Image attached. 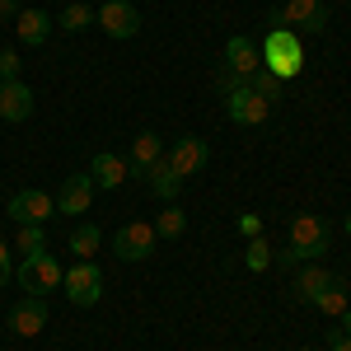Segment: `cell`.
Wrapping results in <instances>:
<instances>
[{
  "instance_id": "18",
  "label": "cell",
  "mask_w": 351,
  "mask_h": 351,
  "mask_svg": "<svg viewBox=\"0 0 351 351\" xmlns=\"http://www.w3.org/2000/svg\"><path fill=\"white\" fill-rule=\"evenodd\" d=\"M14 33H19V43H24V47H43V43H47V33H52V19H47L43 10H19Z\"/></svg>"
},
{
  "instance_id": "27",
  "label": "cell",
  "mask_w": 351,
  "mask_h": 351,
  "mask_svg": "<svg viewBox=\"0 0 351 351\" xmlns=\"http://www.w3.org/2000/svg\"><path fill=\"white\" fill-rule=\"evenodd\" d=\"M0 80H19V52H0Z\"/></svg>"
},
{
  "instance_id": "20",
  "label": "cell",
  "mask_w": 351,
  "mask_h": 351,
  "mask_svg": "<svg viewBox=\"0 0 351 351\" xmlns=\"http://www.w3.org/2000/svg\"><path fill=\"white\" fill-rule=\"evenodd\" d=\"M99 243H104V230H99V225H89V220L71 230V253H75L80 263H89V258L99 253Z\"/></svg>"
},
{
  "instance_id": "33",
  "label": "cell",
  "mask_w": 351,
  "mask_h": 351,
  "mask_svg": "<svg viewBox=\"0 0 351 351\" xmlns=\"http://www.w3.org/2000/svg\"><path fill=\"white\" fill-rule=\"evenodd\" d=\"M337 332H347V337H351V309L342 314V319H337Z\"/></svg>"
},
{
  "instance_id": "8",
  "label": "cell",
  "mask_w": 351,
  "mask_h": 351,
  "mask_svg": "<svg viewBox=\"0 0 351 351\" xmlns=\"http://www.w3.org/2000/svg\"><path fill=\"white\" fill-rule=\"evenodd\" d=\"M94 19H99V28H104L108 38H117V43H127V38L141 33V10H136L132 0H104V5L94 10Z\"/></svg>"
},
{
  "instance_id": "7",
  "label": "cell",
  "mask_w": 351,
  "mask_h": 351,
  "mask_svg": "<svg viewBox=\"0 0 351 351\" xmlns=\"http://www.w3.org/2000/svg\"><path fill=\"white\" fill-rule=\"evenodd\" d=\"M155 243H160L155 225H145V220H132V225H122V230L112 234V253H117L122 263H145V258L155 253Z\"/></svg>"
},
{
  "instance_id": "32",
  "label": "cell",
  "mask_w": 351,
  "mask_h": 351,
  "mask_svg": "<svg viewBox=\"0 0 351 351\" xmlns=\"http://www.w3.org/2000/svg\"><path fill=\"white\" fill-rule=\"evenodd\" d=\"M0 19H19V0H0Z\"/></svg>"
},
{
  "instance_id": "30",
  "label": "cell",
  "mask_w": 351,
  "mask_h": 351,
  "mask_svg": "<svg viewBox=\"0 0 351 351\" xmlns=\"http://www.w3.org/2000/svg\"><path fill=\"white\" fill-rule=\"evenodd\" d=\"M328 351H351V337H347V332H337V328H332V332H328Z\"/></svg>"
},
{
  "instance_id": "14",
  "label": "cell",
  "mask_w": 351,
  "mask_h": 351,
  "mask_svg": "<svg viewBox=\"0 0 351 351\" xmlns=\"http://www.w3.org/2000/svg\"><path fill=\"white\" fill-rule=\"evenodd\" d=\"M33 89L24 80H0V122H28Z\"/></svg>"
},
{
  "instance_id": "24",
  "label": "cell",
  "mask_w": 351,
  "mask_h": 351,
  "mask_svg": "<svg viewBox=\"0 0 351 351\" xmlns=\"http://www.w3.org/2000/svg\"><path fill=\"white\" fill-rule=\"evenodd\" d=\"M89 24H94V10H89V5H80V0L61 10V28H66V33H80V28H89Z\"/></svg>"
},
{
  "instance_id": "29",
  "label": "cell",
  "mask_w": 351,
  "mask_h": 351,
  "mask_svg": "<svg viewBox=\"0 0 351 351\" xmlns=\"http://www.w3.org/2000/svg\"><path fill=\"white\" fill-rule=\"evenodd\" d=\"M239 230L248 234V239H258V234H263V220L258 216H239Z\"/></svg>"
},
{
  "instance_id": "16",
  "label": "cell",
  "mask_w": 351,
  "mask_h": 351,
  "mask_svg": "<svg viewBox=\"0 0 351 351\" xmlns=\"http://www.w3.org/2000/svg\"><path fill=\"white\" fill-rule=\"evenodd\" d=\"M164 160V141L155 132H141L132 141V155H127V164H132V178H145L155 164Z\"/></svg>"
},
{
  "instance_id": "25",
  "label": "cell",
  "mask_w": 351,
  "mask_h": 351,
  "mask_svg": "<svg viewBox=\"0 0 351 351\" xmlns=\"http://www.w3.org/2000/svg\"><path fill=\"white\" fill-rule=\"evenodd\" d=\"M243 267H248V271H267L271 267V248H267V239H263V234H258V239H248Z\"/></svg>"
},
{
  "instance_id": "35",
  "label": "cell",
  "mask_w": 351,
  "mask_h": 351,
  "mask_svg": "<svg viewBox=\"0 0 351 351\" xmlns=\"http://www.w3.org/2000/svg\"><path fill=\"white\" fill-rule=\"evenodd\" d=\"M309 351H314V347H309Z\"/></svg>"
},
{
  "instance_id": "34",
  "label": "cell",
  "mask_w": 351,
  "mask_h": 351,
  "mask_svg": "<svg viewBox=\"0 0 351 351\" xmlns=\"http://www.w3.org/2000/svg\"><path fill=\"white\" fill-rule=\"evenodd\" d=\"M342 230H347V239H351V216H347V220H342Z\"/></svg>"
},
{
  "instance_id": "10",
  "label": "cell",
  "mask_w": 351,
  "mask_h": 351,
  "mask_svg": "<svg viewBox=\"0 0 351 351\" xmlns=\"http://www.w3.org/2000/svg\"><path fill=\"white\" fill-rule=\"evenodd\" d=\"M169 169L178 173V178H192V173H202L206 160H211V145L202 141V136H183V141H173V150L164 155Z\"/></svg>"
},
{
  "instance_id": "19",
  "label": "cell",
  "mask_w": 351,
  "mask_h": 351,
  "mask_svg": "<svg viewBox=\"0 0 351 351\" xmlns=\"http://www.w3.org/2000/svg\"><path fill=\"white\" fill-rule=\"evenodd\" d=\"M183 183H188V178H178V173L169 169V160H160L155 169H150V173H145V188L155 192L160 202H173V197L183 192Z\"/></svg>"
},
{
  "instance_id": "26",
  "label": "cell",
  "mask_w": 351,
  "mask_h": 351,
  "mask_svg": "<svg viewBox=\"0 0 351 351\" xmlns=\"http://www.w3.org/2000/svg\"><path fill=\"white\" fill-rule=\"evenodd\" d=\"M281 84H286V80H276L271 71H253V75H248V89H258L267 104H276V99H281Z\"/></svg>"
},
{
  "instance_id": "17",
  "label": "cell",
  "mask_w": 351,
  "mask_h": 351,
  "mask_svg": "<svg viewBox=\"0 0 351 351\" xmlns=\"http://www.w3.org/2000/svg\"><path fill=\"white\" fill-rule=\"evenodd\" d=\"M328 286H332V271L319 267V263H304L295 276V300H304V304H314V300L324 295Z\"/></svg>"
},
{
  "instance_id": "4",
  "label": "cell",
  "mask_w": 351,
  "mask_h": 351,
  "mask_svg": "<svg viewBox=\"0 0 351 351\" xmlns=\"http://www.w3.org/2000/svg\"><path fill=\"white\" fill-rule=\"evenodd\" d=\"M332 24V10L328 0H286L276 14H271V28H300V33H328Z\"/></svg>"
},
{
  "instance_id": "21",
  "label": "cell",
  "mask_w": 351,
  "mask_h": 351,
  "mask_svg": "<svg viewBox=\"0 0 351 351\" xmlns=\"http://www.w3.org/2000/svg\"><path fill=\"white\" fill-rule=\"evenodd\" d=\"M183 230H188V211L173 206V202H164V211L155 216V234H160V239H178Z\"/></svg>"
},
{
  "instance_id": "15",
  "label": "cell",
  "mask_w": 351,
  "mask_h": 351,
  "mask_svg": "<svg viewBox=\"0 0 351 351\" xmlns=\"http://www.w3.org/2000/svg\"><path fill=\"white\" fill-rule=\"evenodd\" d=\"M89 178H94V188H122L127 178H132V164L122 160V155H112V150H99L94 164H89Z\"/></svg>"
},
{
  "instance_id": "9",
  "label": "cell",
  "mask_w": 351,
  "mask_h": 351,
  "mask_svg": "<svg viewBox=\"0 0 351 351\" xmlns=\"http://www.w3.org/2000/svg\"><path fill=\"white\" fill-rule=\"evenodd\" d=\"M5 216L14 220V225H47V216H56V197H47L43 188H24L10 197Z\"/></svg>"
},
{
  "instance_id": "23",
  "label": "cell",
  "mask_w": 351,
  "mask_h": 351,
  "mask_svg": "<svg viewBox=\"0 0 351 351\" xmlns=\"http://www.w3.org/2000/svg\"><path fill=\"white\" fill-rule=\"evenodd\" d=\"M14 248H19L24 258H33V253H47V230H43V225H19V239H14Z\"/></svg>"
},
{
  "instance_id": "12",
  "label": "cell",
  "mask_w": 351,
  "mask_h": 351,
  "mask_svg": "<svg viewBox=\"0 0 351 351\" xmlns=\"http://www.w3.org/2000/svg\"><path fill=\"white\" fill-rule=\"evenodd\" d=\"M94 202V178L89 173H71L61 192H56V216H84Z\"/></svg>"
},
{
  "instance_id": "6",
  "label": "cell",
  "mask_w": 351,
  "mask_h": 351,
  "mask_svg": "<svg viewBox=\"0 0 351 351\" xmlns=\"http://www.w3.org/2000/svg\"><path fill=\"white\" fill-rule=\"evenodd\" d=\"M225 112H230V122H239V127H263L271 117V104L258 89H248V80H239L225 94Z\"/></svg>"
},
{
  "instance_id": "3",
  "label": "cell",
  "mask_w": 351,
  "mask_h": 351,
  "mask_svg": "<svg viewBox=\"0 0 351 351\" xmlns=\"http://www.w3.org/2000/svg\"><path fill=\"white\" fill-rule=\"evenodd\" d=\"M291 248L300 253V263H319L328 248H332V230H328V220L300 211V216L291 220Z\"/></svg>"
},
{
  "instance_id": "31",
  "label": "cell",
  "mask_w": 351,
  "mask_h": 351,
  "mask_svg": "<svg viewBox=\"0 0 351 351\" xmlns=\"http://www.w3.org/2000/svg\"><path fill=\"white\" fill-rule=\"evenodd\" d=\"M271 263H281V267H300V253H295V248H281Z\"/></svg>"
},
{
  "instance_id": "22",
  "label": "cell",
  "mask_w": 351,
  "mask_h": 351,
  "mask_svg": "<svg viewBox=\"0 0 351 351\" xmlns=\"http://www.w3.org/2000/svg\"><path fill=\"white\" fill-rule=\"evenodd\" d=\"M314 309H319V314H328V319H342V314H347V291H342V281H332L324 295L314 300Z\"/></svg>"
},
{
  "instance_id": "1",
  "label": "cell",
  "mask_w": 351,
  "mask_h": 351,
  "mask_svg": "<svg viewBox=\"0 0 351 351\" xmlns=\"http://www.w3.org/2000/svg\"><path fill=\"white\" fill-rule=\"evenodd\" d=\"M258 52H263V71H271L276 80H291L304 71V47H300L295 28H271Z\"/></svg>"
},
{
  "instance_id": "5",
  "label": "cell",
  "mask_w": 351,
  "mask_h": 351,
  "mask_svg": "<svg viewBox=\"0 0 351 351\" xmlns=\"http://www.w3.org/2000/svg\"><path fill=\"white\" fill-rule=\"evenodd\" d=\"M61 291H66V300H71L75 309L99 304V295H104V271H99V263H94V258H89V263H80V258H75V267H66Z\"/></svg>"
},
{
  "instance_id": "13",
  "label": "cell",
  "mask_w": 351,
  "mask_h": 351,
  "mask_svg": "<svg viewBox=\"0 0 351 351\" xmlns=\"http://www.w3.org/2000/svg\"><path fill=\"white\" fill-rule=\"evenodd\" d=\"M225 71H234L239 80H248L253 71H263V52H258V43L243 38V33H234V38L225 43Z\"/></svg>"
},
{
  "instance_id": "11",
  "label": "cell",
  "mask_w": 351,
  "mask_h": 351,
  "mask_svg": "<svg viewBox=\"0 0 351 351\" xmlns=\"http://www.w3.org/2000/svg\"><path fill=\"white\" fill-rule=\"evenodd\" d=\"M43 328H47V300L43 295H24L10 309V332L14 337H38Z\"/></svg>"
},
{
  "instance_id": "28",
  "label": "cell",
  "mask_w": 351,
  "mask_h": 351,
  "mask_svg": "<svg viewBox=\"0 0 351 351\" xmlns=\"http://www.w3.org/2000/svg\"><path fill=\"white\" fill-rule=\"evenodd\" d=\"M10 276H14V267H10V248L0 243V291L10 286Z\"/></svg>"
},
{
  "instance_id": "2",
  "label": "cell",
  "mask_w": 351,
  "mask_h": 351,
  "mask_svg": "<svg viewBox=\"0 0 351 351\" xmlns=\"http://www.w3.org/2000/svg\"><path fill=\"white\" fill-rule=\"evenodd\" d=\"M14 281L24 286L28 295H52V291H61V281H66V267H61V258L56 253H33V258H24L19 267H14Z\"/></svg>"
}]
</instances>
